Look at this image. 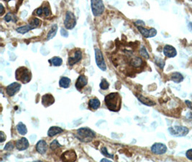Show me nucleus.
I'll list each match as a JSON object with an SVG mask.
<instances>
[{
  "label": "nucleus",
  "mask_w": 192,
  "mask_h": 162,
  "mask_svg": "<svg viewBox=\"0 0 192 162\" xmlns=\"http://www.w3.org/2000/svg\"><path fill=\"white\" fill-rule=\"evenodd\" d=\"M105 102L110 111L118 112L122 106V98L118 92H112L105 97Z\"/></svg>",
  "instance_id": "nucleus-1"
},
{
  "label": "nucleus",
  "mask_w": 192,
  "mask_h": 162,
  "mask_svg": "<svg viewBox=\"0 0 192 162\" xmlns=\"http://www.w3.org/2000/svg\"><path fill=\"white\" fill-rule=\"evenodd\" d=\"M74 135L79 141L89 143L95 138L96 133L89 128H81L76 130V134H74Z\"/></svg>",
  "instance_id": "nucleus-2"
},
{
  "label": "nucleus",
  "mask_w": 192,
  "mask_h": 162,
  "mask_svg": "<svg viewBox=\"0 0 192 162\" xmlns=\"http://www.w3.org/2000/svg\"><path fill=\"white\" fill-rule=\"evenodd\" d=\"M15 78L23 84H27L32 79L31 71L25 66L19 67L15 71Z\"/></svg>",
  "instance_id": "nucleus-3"
},
{
  "label": "nucleus",
  "mask_w": 192,
  "mask_h": 162,
  "mask_svg": "<svg viewBox=\"0 0 192 162\" xmlns=\"http://www.w3.org/2000/svg\"><path fill=\"white\" fill-rule=\"evenodd\" d=\"M91 7L92 13L95 17L100 16L105 11V5L102 0H91Z\"/></svg>",
  "instance_id": "nucleus-4"
},
{
  "label": "nucleus",
  "mask_w": 192,
  "mask_h": 162,
  "mask_svg": "<svg viewBox=\"0 0 192 162\" xmlns=\"http://www.w3.org/2000/svg\"><path fill=\"white\" fill-rule=\"evenodd\" d=\"M170 134L175 137H183L188 135L189 130L184 126H173L169 128Z\"/></svg>",
  "instance_id": "nucleus-5"
},
{
  "label": "nucleus",
  "mask_w": 192,
  "mask_h": 162,
  "mask_svg": "<svg viewBox=\"0 0 192 162\" xmlns=\"http://www.w3.org/2000/svg\"><path fill=\"white\" fill-rule=\"evenodd\" d=\"M94 51H95V60L96 66L101 71H105L107 70V65H106L102 52L101 51V50L99 48H95Z\"/></svg>",
  "instance_id": "nucleus-6"
},
{
  "label": "nucleus",
  "mask_w": 192,
  "mask_h": 162,
  "mask_svg": "<svg viewBox=\"0 0 192 162\" xmlns=\"http://www.w3.org/2000/svg\"><path fill=\"white\" fill-rule=\"evenodd\" d=\"M76 25V19L75 17L74 14L71 12H66V18L64 20V25L65 28L68 30H72L75 28Z\"/></svg>",
  "instance_id": "nucleus-7"
},
{
  "label": "nucleus",
  "mask_w": 192,
  "mask_h": 162,
  "mask_svg": "<svg viewBox=\"0 0 192 162\" xmlns=\"http://www.w3.org/2000/svg\"><path fill=\"white\" fill-rule=\"evenodd\" d=\"M82 58V52L79 49L75 50L74 52H72L68 56V64L70 66H74L76 63L79 62Z\"/></svg>",
  "instance_id": "nucleus-8"
},
{
  "label": "nucleus",
  "mask_w": 192,
  "mask_h": 162,
  "mask_svg": "<svg viewBox=\"0 0 192 162\" xmlns=\"http://www.w3.org/2000/svg\"><path fill=\"white\" fill-rule=\"evenodd\" d=\"M137 28H138L139 31L140 32V33L143 35V36L146 38H153V37L157 35V30L155 28H151V29L148 30L143 27V26H138Z\"/></svg>",
  "instance_id": "nucleus-9"
},
{
  "label": "nucleus",
  "mask_w": 192,
  "mask_h": 162,
  "mask_svg": "<svg viewBox=\"0 0 192 162\" xmlns=\"http://www.w3.org/2000/svg\"><path fill=\"white\" fill-rule=\"evenodd\" d=\"M151 151L157 155L164 154L167 151V146L163 143H156L152 146Z\"/></svg>",
  "instance_id": "nucleus-10"
},
{
  "label": "nucleus",
  "mask_w": 192,
  "mask_h": 162,
  "mask_svg": "<svg viewBox=\"0 0 192 162\" xmlns=\"http://www.w3.org/2000/svg\"><path fill=\"white\" fill-rule=\"evenodd\" d=\"M21 88V84L18 82H14L9 85L6 88V92L10 97H12L18 92Z\"/></svg>",
  "instance_id": "nucleus-11"
},
{
  "label": "nucleus",
  "mask_w": 192,
  "mask_h": 162,
  "mask_svg": "<svg viewBox=\"0 0 192 162\" xmlns=\"http://www.w3.org/2000/svg\"><path fill=\"white\" fill-rule=\"evenodd\" d=\"M61 160L63 161H70L73 162L76 160V152L73 150H69L64 152L61 156Z\"/></svg>",
  "instance_id": "nucleus-12"
},
{
  "label": "nucleus",
  "mask_w": 192,
  "mask_h": 162,
  "mask_svg": "<svg viewBox=\"0 0 192 162\" xmlns=\"http://www.w3.org/2000/svg\"><path fill=\"white\" fill-rule=\"evenodd\" d=\"M163 54L168 58H173L177 55V51L172 45H166L163 48Z\"/></svg>",
  "instance_id": "nucleus-13"
},
{
  "label": "nucleus",
  "mask_w": 192,
  "mask_h": 162,
  "mask_svg": "<svg viewBox=\"0 0 192 162\" xmlns=\"http://www.w3.org/2000/svg\"><path fill=\"white\" fill-rule=\"evenodd\" d=\"M55 102V99L53 96L50 94H46L42 97V104L44 107L48 108L50 105H52Z\"/></svg>",
  "instance_id": "nucleus-14"
},
{
  "label": "nucleus",
  "mask_w": 192,
  "mask_h": 162,
  "mask_svg": "<svg viewBox=\"0 0 192 162\" xmlns=\"http://www.w3.org/2000/svg\"><path fill=\"white\" fill-rule=\"evenodd\" d=\"M16 147L19 151H25L29 147V141L26 138H22L16 142Z\"/></svg>",
  "instance_id": "nucleus-15"
},
{
  "label": "nucleus",
  "mask_w": 192,
  "mask_h": 162,
  "mask_svg": "<svg viewBox=\"0 0 192 162\" xmlns=\"http://www.w3.org/2000/svg\"><path fill=\"white\" fill-rule=\"evenodd\" d=\"M88 84V79L84 75H80L76 82V88L80 91Z\"/></svg>",
  "instance_id": "nucleus-16"
},
{
  "label": "nucleus",
  "mask_w": 192,
  "mask_h": 162,
  "mask_svg": "<svg viewBox=\"0 0 192 162\" xmlns=\"http://www.w3.org/2000/svg\"><path fill=\"white\" fill-rule=\"evenodd\" d=\"M36 150L37 151L41 154H45L46 151L48 150V145L47 143L43 140H41L37 142L36 144Z\"/></svg>",
  "instance_id": "nucleus-17"
},
{
  "label": "nucleus",
  "mask_w": 192,
  "mask_h": 162,
  "mask_svg": "<svg viewBox=\"0 0 192 162\" xmlns=\"http://www.w3.org/2000/svg\"><path fill=\"white\" fill-rule=\"evenodd\" d=\"M63 132V129H62L60 127L57 126H53L50 127L49 130L48 131V135L49 137H53L55 135L60 134V133Z\"/></svg>",
  "instance_id": "nucleus-18"
},
{
  "label": "nucleus",
  "mask_w": 192,
  "mask_h": 162,
  "mask_svg": "<svg viewBox=\"0 0 192 162\" xmlns=\"http://www.w3.org/2000/svg\"><path fill=\"white\" fill-rule=\"evenodd\" d=\"M184 76L182 75L181 74L179 73V72H174L171 74V81H173V82L175 83H180L183 82L184 80Z\"/></svg>",
  "instance_id": "nucleus-19"
},
{
  "label": "nucleus",
  "mask_w": 192,
  "mask_h": 162,
  "mask_svg": "<svg viewBox=\"0 0 192 162\" xmlns=\"http://www.w3.org/2000/svg\"><path fill=\"white\" fill-rule=\"evenodd\" d=\"M100 107V101L97 98H94V99H91L89 102V108L91 109H98Z\"/></svg>",
  "instance_id": "nucleus-20"
},
{
  "label": "nucleus",
  "mask_w": 192,
  "mask_h": 162,
  "mask_svg": "<svg viewBox=\"0 0 192 162\" xmlns=\"http://www.w3.org/2000/svg\"><path fill=\"white\" fill-rule=\"evenodd\" d=\"M138 99L139 101L142 102L143 104H145V105L153 106V105H155V104H156L155 102L152 101L151 100H150L149 98L145 97H143V96H142V95L138 96Z\"/></svg>",
  "instance_id": "nucleus-21"
},
{
  "label": "nucleus",
  "mask_w": 192,
  "mask_h": 162,
  "mask_svg": "<svg viewBox=\"0 0 192 162\" xmlns=\"http://www.w3.org/2000/svg\"><path fill=\"white\" fill-rule=\"evenodd\" d=\"M70 82H71V81H70L69 78L64 76V77L61 78L60 81H59V86L62 87V88L67 89L70 87Z\"/></svg>",
  "instance_id": "nucleus-22"
},
{
  "label": "nucleus",
  "mask_w": 192,
  "mask_h": 162,
  "mask_svg": "<svg viewBox=\"0 0 192 162\" xmlns=\"http://www.w3.org/2000/svg\"><path fill=\"white\" fill-rule=\"evenodd\" d=\"M57 31H58V25L56 24H54V25H52L51 29L50 30V31L48 32V36H47V40H50V39L53 38L56 35L57 33Z\"/></svg>",
  "instance_id": "nucleus-23"
},
{
  "label": "nucleus",
  "mask_w": 192,
  "mask_h": 162,
  "mask_svg": "<svg viewBox=\"0 0 192 162\" xmlns=\"http://www.w3.org/2000/svg\"><path fill=\"white\" fill-rule=\"evenodd\" d=\"M17 130L18 131V133L20 135H25L27 134L28 133V129L26 128V126L25 124H23V122H19L17 126Z\"/></svg>",
  "instance_id": "nucleus-24"
},
{
  "label": "nucleus",
  "mask_w": 192,
  "mask_h": 162,
  "mask_svg": "<svg viewBox=\"0 0 192 162\" xmlns=\"http://www.w3.org/2000/svg\"><path fill=\"white\" fill-rule=\"evenodd\" d=\"M31 30H33V29H32V26L30 25V24H28V25H27L22 26V27L17 28L16 29L17 32H19V33H20V34H25Z\"/></svg>",
  "instance_id": "nucleus-25"
},
{
  "label": "nucleus",
  "mask_w": 192,
  "mask_h": 162,
  "mask_svg": "<svg viewBox=\"0 0 192 162\" xmlns=\"http://www.w3.org/2000/svg\"><path fill=\"white\" fill-rule=\"evenodd\" d=\"M49 62L51 63L52 65L55 66H60L62 64V59H61L60 57L58 56H55L53 58H52L51 59H50Z\"/></svg>",
  "instance_id": "nucleus-26"
},
{
  "label": "nucleus",
  "mask_w": 192,
  "mask_h": 162,
  "mask_svg": "<svg viewBox=\"0 0 192 162\" xmlns=\"http://www.w3.org/2000/svg\"><path fill=\"white\" fill-rule=\"evenodd\" d=\"M131 65L134 67H140L141 65L143 64V60L140 58L138 57H135V58H132L131 60Z\"/></svg>",
  "instance_id": "nucleus-27"
},
{
  "label": "nucleus",
  "mask_w": 192,
  "mask_h": 162,
  "mask_svg": "<svg viewBox=\"0 0 192 162\" xmlns=\"http://www.w3.org/2000/svg\"><path fill=\"white\" fill-rule=\"evenodd\" d=\"M29 24L32 26V29H35V28L39 27V26L41 25V19H39L38 18H36V17H35V18H33L32 19L30 20Z\"/></svg>",
  "instance_id": "nucleus-28"
},
{
  "label": "nucleus",
  "mask_w": 192,
  "mask_h": 162,
  "mask_svg": "<svg viewBox=\"0 0 192 162\" xmlns=\"http://www.w3.org/2000/svg\"><path fill=\"white\" fill-rule=\"evenodd\" d=\"M4 19H5V21L7 22V23H9V22H10V21H12V22H14V23H15V22L17 21V17L15 15H13L12 13L8 12L7 14L6 15L5 17H4Z\"/></svg>",
  "instance_id": "nucleus-29"
},
{
  "label": "nucleus",
  "mask_w": 192,
  "mask_h": 162,
  "mask_svg": "<svg viewBox=\"0 0 192 162\" xmlns=\"http://www.w3.org/2000/svg\"><path fill=\"white\" fill-rule=\"evenodd\" d=\"M42 8H43V16L42 17H48L51 15V12H50V7L48 6H46V4L45 6H42Z\"/></svg>",
  "instance_id": "nucleus-30"
},
{
  "label": "nucleus",
  "mask_w": 192,
  "mask_h": 162,
  "mask_svg": "<svg viewBox=\"0 0 192 162\" xmlns=\"http://www.w3.org/2000/svg\"><path fill=\"white\" fill-rule=\"evenodd\" d=\"M99 87H100V88L102 89V90H107V89H108V88H109V84L105 79H103L101 80L100 84H99Z\"/></svg>",
  "instance_id": "nucleus-31"
},
{
  "label": "nucleus",
  "mask_w": 192,
  "mask_h": 162,
  "mask_svg": "<svg viewBox=\"0 0 192 162\" xmlns=\"http://www.w3.org/2000/svg\"><path fill=\"white\" fill-rule=\"evenodd\" d=\"M155 62L156 64L157 65L158 67L160 68V69H163V67H164L165 66V61H163V59L158 58V57H156Z\"/></svg>",
  "instance_id": "nucleus-32"
},
{
  "label": "nucleus",
  "mask_w": 192,
  "mask_h": 162,
  "mask_svg": "<svg viewBox=\"0 0 192 162\" xmlns=\"http://www.w3.org/2000/svg\"><path fill=\"white\" fill-rule=\"evenodd\" d=\"M60 147H61V145L56 141V140H54V141L51 142L50 144V148L51 150H56L57 148Z\"/></svg>",
  "instance_id": "nucleus-33"
},
{
  "label": "nucleus",
  "mask_w": 192,
  "mask_h": 162,
  "mask_svg": "<svg viewBox=\"0 0 192 162\" xmlns=\"http://www.w3.org/2000/svg\"><path fill=\"white\" fill-rule=\"evenodd\" d=\"M140 55L142 56L143 58H149V54L148 53H147V50L146 49L144 46H142L140 49Z\"/></svg>",
  "instance_id": "nucleus-34"
},
{
  "label": "nucleus",
  "mask_w": 192,
  "mask_h": 162,
  "mask_svg": "<svg viewBox=\"0 0 192 162\" xmlns=\"http://www.w3.org/2000/svg\"><path fill=\"white\" fill-rule=\"evenodd\" d=\"M101 153H102V154L104 155V156H107V157H109V158H111V159H114V156L112 154H109V153H108L107 148H106L105 147H103L102 148H101Z\"/></svg>",
  "instance_id": "nucleus-35"
},
{
  "label": "nucleus",
  "mask_w": 192,
  "mask_h": 162,
  "mask_svg": "<svg viewBox=\"0 0 192 162\" xmlns=\"http://www.w3.org/2000/svg\"><path fill=\"white\" fill-rule=\"evenodd\" d=\"M14 148V144H13L12 142H9L6 144L5 147H4V150L5 151H12Z\"/></svg>",
  "instance_id": "nucleus-36"
},
{
  "label": "nucleus",
  "mask_w": 192,
  "mask_h": 162,
  "mask_svg": "<svg viewBox=\"0 0 192 162\" xmlns=\"http://www.w3.org/2000/svg\"><path fill=\"white\" fill-rule=\"evenodd\" d=\"M186 156L189 160L192 161V148L187 150V151L186 152Z\"/></svg>",
  "instance_id": "nucleus-37"
},
{
  "label": "nucleus",
  "mask_w": 192,
  "mask_h": 162,
  "mask_svg": "<svg viewBox=\"0 0 192 162\" xmlns=\"http://www.w3.org/2000/svg\"><path fill=\"white\" fill-rule=\"evenodd\" d=\"M61 36H62L63 37H65V38H67V37L68 36V32L66 31L65 29H63V28H62V29L61 30Z\"/></svg>",
  "instance_id": "nucleus-38"
},
{
  "label": "nucleus",
  "mask_w": 192,
  "mask_h": 162,
  "mask_svg": "<svg viewBox=\"0 0 192 162\" xmlns=\"http://www.w3.org/2000/svg\"><path fill=\"white\" fill-rule=\"evenodd\" d=\"M134 25H135L137 27H138V26H143V27H144L145 23L142 20H138L134 23Z\"/></svg>",
  "instance_id": "nucleus-39"
},
{
  "label": "nucleus",
  "mask_w": 192,
  "mask_h": 162,
  "mask_svg": "<svg viewBox=\"0 0 192 162\" xmlns=\"http://www.w3.org/2000/svg\"><path fill=\"white\" fill-rule=\"evenodd\" d=\"M5 139H6V135H4V132L1 131V140H0V142H1V143H3V142L5 141Z\"/></svg>",
  "instance_id": "nucleus-40"
},
{
  "label": "nucleus",
  "mask_w": 192,
  "mask_h": 162,
  "mask_svg": "<svg viewBox=\"0 0 192 162\" xmlns=\"http://www.w3.org/2000/svg\"><path fill=\"white\" fill-rule=\"evenodd\" d=\"M186 117L187 119H188L189 121L192 122V113L191 112H190V113H188L186 115Z\"/></svg>",
  "instance_id": "nucleus-41"
},
{
  "label": "nucleus",
  "mask_w": 192,
  "mask_h": 162,
  "mask_svg": "<svg viewBox=\"0 0 192 162\" xmlns=\"http://www.w3.org/2000/svg\"><path fill=\"white\" fill-rule=\"evenodd\" d=\"M185 102H186V104H187V106H188L189 108L192 109V102H190V101H189V100H186V101H185Z\"/></svg>",
  "instance_id": "nucleus-42"
},
{
  "label": "nucleus",
  "mask_w": 192,
  "mask_h": 162,
  "mask_svg": "<svg viewBox=\"0 0 192 162\" xmlns=\"http://www.w3.org/2000/svg\"><path fill=\"white\" fill-rule=\"evenodd\" d=\"M0 9H1V11H0V16H2V15H3V14H4V7H3V5H2V4H0Z\"/></svg>",
  "instance_id": "nucleus-43"
},
{
  "label": "nucleus",
  "mask_w": 192,
  "mask_h": 162,
  "mask_svg": "<svg viewBox=\"0 0 192 162\" xmlns=\"http://www.w3.org/2000/svg\"><path fill=\"white\" fill-rule=\"evenodd\" d=\"M189 28H190V30L192 31V23H189Z\"/></svg>",
  "instance_id": "nucleus-44"
},
{
  "label": "nucleus",
  "mask_w": 192,
  "mask_h": 162,
  "mask_svg": "<svg viewBox=\"0 0 192 162\" xmlns=\"http://www.w3.org/2000/svg\"><path fill=\"white\" fill-rule=\"evenodd\" d=\"M101 162H104V161H105V162H108V161H110L109 160H108V159H102L101 160Z\"/></svg>",
  "instance_id": "nucleus-45"
},
{
  "label": "nucleus",
  "mask_w": 192,
  "mask_h": 162,
  "mask_svg": "<svg viewBox=\"0 0 192 162\" xmlns=\"http://www.w3.org/2000/svg\"><path fill=\"white\" fill-rule=\"evenodd\" d=\"M5 1H10V0H5Z\"/></svg>",
  "instance_id": "nucleus-46"
},
{
  "label": "nucleus",
  "mask_w": 192,
  "mask_h": 162,
  "mask_svg": "<svg viewBox=\"0 0 192 162\" xmlns=\"http://www.w3.org/2000/svg\"><path fill=\"white\" fill-rule=\"evenodd\" d=\"M191 1H192V0H191Z\"/></svg>",
  "instance_id": "nucleus-47"
}]
</instances>
